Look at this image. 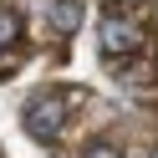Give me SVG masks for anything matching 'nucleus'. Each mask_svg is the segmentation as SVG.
<instances>
[{"label":"nucleus","instance_id":"obj_1","mask_svg":"<svg viewBox=\"0 0 158 158\" xmlns=\"http://www.w3.org/2000/svg\"><path fill=\"white\" fill-rule=\"evenodd\" d=\"M97 51L107 56V61H117V56H138L143 51V26L133 21V15H123V10H112V15H102L97 21Z\"/></svg>","mask_w":158,"mask_h":158},{"label":"nucleus","instance_id":"obj_3","mask_svg":"<svg viewBox=\"0 0 158 158\" xmlns=\"http://www.w3.org/2000/svg\"><path fill=\"white\" fill-rule=\"evenodd\" d=\"M82 10H87L82 0H56L51 5V26L56 31H77V26H82Z\"/></svg>","mask_w":158,"mask_h":158},{"label":"nucleus","instance_id":"obj_6","mask_svg":"<svg viewBox=\"0 0 158 158\" xmlns=\"http://www.w3.org/2000/svg\"><path fill=\"white\" fill-rule=\"evenodd\" d=\"M117 5H138V0H117Z\"/></svg>","mask_w":158,"mask_h":158},{"label":"nucleus","instance_id":"obj_2","mask_svg":"<svg viewBox=\"0 0 158 158\" xmlns=\"http://www.w3.org/2000/svg\"><path fill=\"white\" fill-rule=\"evenodd\" d=\"M66 127V97H36L26 102V133L36 143H56Z\"/></svg>","mask_w":158,"mask_h":158},{"label":"nucleus","instance_id":"obj_4","mask_svg":"<svg viewBox=\"0 0 158 158\" xmlns=\"http://www.w3.org/2000/svg\"><path fill=\"white\" fill-rule=\"evenodd\" d=\"M15 41H21V15L10 5H0V46H15Z\"/></svg>","mask_w":158,"mask_h":158},{"label":"nucleus","instance_id":"obj_5","mask_svg":"<svg viewBox=\"0 0 158 158\" xmlns=\"http://www.w3.org/2000/svg\"><path fill=\"white\" fill-rule=\"evenodd\" d=\"M82 158H123V153H117V148H107V143H92Z\"/></svg>","mask_w":158,"mask_h":158}]
</instances>
